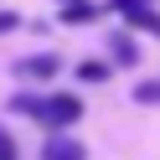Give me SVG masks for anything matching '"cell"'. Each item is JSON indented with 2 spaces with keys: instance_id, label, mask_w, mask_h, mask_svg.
<instances>
[{
  "instance_id": "6da1fadb",
  "label": "cell",
  "mask_w": 160,
  "mask_h": 160,
  "mask_svg": "<svg viewBox=\"0 0 160 160\" xmlns=\"http://www.w3.org/2000/svg\"><path fill=\"white\" fill-rule=\"evenodd\" d=\"M11 108H16V114H26V119H36V124H47V129H67V124H78V114H83V103H78L72 93H52V98L16 93Z\"/></svg>"
},
{
  "instance_id": "7a4b0ae2",
  "label": "cell",
  "mask_w": 160,
  "mask_h": 160,
  "mask_svg": "<svg viewBox=\"0 0 160 160\" xmlns=\"http://www.w3.org/2000/svg\"><path fill=\"white\" fill-rule=\"evenodd\" d=\"M57 72H62L57 57H21V62H16V78H21V83H47V78H57Z\"/></svg>"
},
{
  "instance_id": "3957f363",
  "label": "cell",
  "mask_w": 160,
  "mask_h": 160,
  "mask_svg": "<svg viewBox=\"0 0 160 160\" xmlns=\"http://www.w3.org/2000/svg\"><path fill=\"white\" fill-rule=\"evenodd\" d=\"M42 160H88V150L78 145L72 134H62V129H52V139H47V150H42Z\"/></svg>"
},
{
  "instance_id": "277c9868",
  "label": "cell",
  "mask_w": 160,
  "mask_h": 160,
  "mask_svg": "<svg viewBox=\"0 0 160 160\" xmlns=\"http://www.w3.org/2000/svg\"><path fill=\"white\" fill-rule=\"evenodd\" d=\"M124 16H129V26H145V31H160V16L150 11V5H129Z\"/></svg>"
},
{
  "instance_id": "5b68a950",
  "label": "cell",
  "mask_w": 160,
  "mask_h": 160,
  "mask_svg": "<svg viewBox=\"0 0 160 160\" xmlns=\"http://www.w3.org/2000/svg\"><path fill=\"white\" fill-rule=\"evenodd\" d=\"M108 42H114V62H134V57H139L134 36H124V31H119V36H108Z\"/></svg>"
},
{
  "instance_id": "8992f818",
  "label": "cell",
  "mask_w": 160,
  "mask_h": 160,
  "mask_svg": "<svg viewBox=\"0 0 160 160\" xmlns=\"http://www.w3.org/2000/svg\"><path fill=\"white\" fill-rule=\"evenodd\" d=\"M78 78H88V83H103V78H108V62H83V67H78Z\"/></svg>"
},
{
  "instance_id": "52a82bcc",
  "label": "cell",
  "mask_w": 160,
  "mask_h": 160,
  "mask_svg": "<svg viewBox=\"0 0 160 160\" xmlns=\"http://www.w3.org/2000/svg\"><path fill=\"white\" fill-rule=\"evenodd\" d=\"M134 98H139V103H160V88H155V83H139Z\"/></svg>"
},
{
  "instance_id": "ba28073f",
  "label": "cell",
  "mask_w": 160,
  "mask_h": 160,
  "mask_svg": "<svg viewBox=\"0 0 160 160\" xmlns=\"http://www.w3.org/2000/svg\"><path fill=\"white\" fill-rule=\"evenodd\" d=\"M0 160H16V139L5 134V129H0Z\"/></svg>"
},
{
  "instance_id": "9c48e42d",
  "label": "cell",
  "mask_w": 160,
  "mask_h": 160,
  "mask_svg": "<svg viewBox=\"0 0 160 160\" xmlns=\"http://www.w3.org/2000/svg\"><path fill=\"white\" fill-rule=\"evenodd\" d=\"M16 26H21V16H11V11H0V36H5V31H16Z\"/></svg>"
},
{
  "instance_id": "30bf717a",
  "label": "cell",
  "mask_w": 160,
  "mask_h": 160,
  "mask_svg": "<svg viewBox=\"0 0 160 160\" xmlns=\"http://www.w3.org/2000/svg\"><path fill=\"white\" fill-rule=\"evenodd\" d=\"M114 11H129V5H150V0H108Z\"/></svg>"
},
{
  "instance_id": "8fae6325",
  "label": "cell",
  "mask_w": 160,
  "mask_h": 160,
  "mask_svg": "<svg viewBox=\"0 0 160 160\" xmlns=\"http://www.w3.org/2000/svg\"><path fill=\"white\" fill-rule=\"evenodd\" d=\"M62 5H83V0H62Z\"/></svg>"
}]
</instances>
